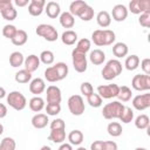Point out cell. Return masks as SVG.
<instances>
[{
  "label": "cell",
  "mask_w": 150,
  "mask_h": 150,
  "mask_svg": "<svg viewBox=\"0 0 150 150\" xmlns=\"http://www.w3.org/2000/svg\"><path fill=\"white\" fill-rule=\"evenodd\" d=\"M116 35L111 29H96L91 33V41L98 47L110 46L115 42Z\"/></svg>",
  "instance_id": "cell-1"
},
{
  "label": "cell",
  "mask_w": 150,
  "mask_h": 150,
  "mask_svg": "<svg viewBox=\"0 0 150 150\" xmlns=\"http://www.w3.org/2000/svg\"><path fill=\"white\" fill-rule=\"evenodd\" d=\"M122 69H123L122 63L117 59H111L105 63V66L103 67L101 74H102V77L104 80L110 81V80L117 77L122 73Z\"/></svg>",
  "instance_id": "cell-2"
},
{
  "label": "cell",
  "mask_w": 150,
  "mask_h": 150,
  "mask_svg": "<svg viewBox=\"0 0 150 150\" xmlns=\"http://www.w3.org/2000/svg\"><path fill=\"white\" fill-rule=\"evenodd\" d=\"M6 100H7L8 105L12 107L14 110H18V111L23 110L27 105V100H26L25 95L18 90H13L9 94H7Z\"/></svg>",
  "instance_id": "cell-3"
},
{
  "label": "cell",
  "mask_w": 150,
  "mask_h": 150,
  "mask_svg": "<svg viewBox=\"0 0 150 150\" xmlns=\"http://www.w3.org/2000/svg\"><path fill=\"white\" fill-rule=\"evenodd\" d=\"M124 108V104L120 101H112L110 103H107L102 109V116L105 120H114L118 118L122 110Z\"/></svg>",
  "instance_id": "cell-4"
},
{
  "label": "cell",
  "mask_w": 150,
  "mask_h": 150,
  "mask_svg": "<svg viewBox=\"0 0 150 150\" xmlns=\"http://www.w3.org/2000/svg\"><path fill=\"white\" fill-rule=\"evenodd\" d=\"M35 33L36 35L43 38L45 40L49 41V42H54L57 40L59 38V34H57V30L54 26L52 25H48V23H41L36 27L35 29Z\"/></svg>",
  "instance_id": "cell-5"
},
{
  "label": "cell",
  "mask_w": 150,
  "mask_h": 150,
  "mask_svg": "<svg viewBox=\"0 0 150 150\" xmlns=\"http://www.w3.org/2000/svg\"><path fill=\"white\" fill-rule=\"evenodd\" d=\"M68 109L69 111L74 115V116H81L84 110H86V105H84V101L82 98L81 95H71L68 98Z\"/></svg>",
  "instance_id": "cell-6"
},
{
  "label": "cell",
  "mask_w": 150,
  "mask_h": 150,
  "mask_svg": "<svg viewBox=\"0 0 150 150\" xmlns=\"http://www.w3.org/2000/svg\"><path fill=\"white\" fill-rule=\"evenodd\" d=\"M71 61H73V67L77 73H84L87 70L88 61H87V55L84 53H81V52H77L76 49H73Z\"/></svg>",
  "instance_id": "cell-7"
},
{
  "label": "cell",
  "mask_w": 150,
  "mask_h": 150,
  "mask_svg": "<svg viewBox=\"0 0 150 150\" xmlns=\"http://www.w3.org/2000/svg\"><path fill=\"white\" fill-rule=\"evenodd\" d=\"M131 86L137 91H148L150 90V75L137 74L132 77Z\"/></svg>",
  "instance_id": "cell-8"
},
{
  "label": "cell",
  "mask_w": 150,
  "mask_h": 150,
  "mask_svg": "<svg viewBox=\"0 0 150 150\" xmlns=\"http://www.w3.org/2000/svg\"><path fill=\"white\" fill-rule=\"evenodd\" d=\"M118 89L120 86L116 83H111V84H101L97 87V94L101 96V98H105V100H110L117 96L118 94Z\"/></svg>",
  "instance_id": "cell-9"
},
{
  "label": "cell",
  "mask_w": 150,
  "mask_h": 150,
  "mask_svg": "<svg viewBox=\"0 0 150 150\" xmlns=\"http://www.w3.org/2000/svg\"><path fill=\"white\" fill-rule=\"evenodd\" d=\"M132 14H142L150 11V0H131L129 2V9Z\"/></svg>",
  "instance_id": "cell-10"
},
{
  "label": "cell",
  "mask_w": 150,
  "mask_h": 150,
  "mask_svg": "<svg viewBox=\"0 0 150 150\" xmlns=\"http://www.w3.org/2000/svg\"><path fill=\"white\" fill-rule=\"evenodd\" d=\"M132 107L136 110H138V111H142V110L148 109L150 107V94L149 93H145V94L136 95L132 98Z\"/></svg>",
  "instance_id": "cell-11"
},
{
  "label": "cell",
  "mask_w": 150,
  "mask_h": 150,
  "mask_svg": "<svg viewBox=\"0 0 150 150\" xmlns=\"http://www.w3.org/2000/svg\"><path fill=\"white\" fill-rule=\"evenodd\" d=\"M46 98H47V103H61L62 100V94H61V89L57 86H49L46 89Z\"/></svg>",
  "instance_id": "cell-12"
},
{
  "label": "cell",
  "mask_w": 150,
  "mask_h": 150,
  "mask_svg": "<svg viewBox=\"0 0 150 150\" xmlns=\"http://www.w3.org/2000/svg\"><path fill=\"white\" fill-rule=\"evenodd\" d=\"M46 1L45 0H30L28 5V13L32 16H39L45 11Z\"/></svg>",
  "instance_id": "cell-13"
},
{
  "label": "cell",
  "mask_w": 150,
  "mask_h": 150,
  "mask_svg": "<svg viewBox=\"0 0 150 150\" xmlns=\"http://www.w3.org/2000/svg\"><path fill=\"white\" fill-rule=\"evenodd\" d=\"M112 19L117 22H121V21H124L128 16V8L122 5V4H117L112 7V11H111V15Z\"/></svg>",
  "instance_id": "cell-14"
},
{
  "label": "cell",
  "mask_w": 150,
  "mask_h": 150,
  "mask_svg": "<svg viewBox=\"0 0 150 150\" xmlns=\"http://www.w3.org/2000/svg\"><path fill=\"white\" fill-rule=\"evenodd\" d=\"M45 90H46V83H45L43 79L36 77V79H33L30 81V83H29V91L32 94H34L35 96H39Z\"/></svg>",
  "instance_id": "cell-15"
},
{
  "label": "cell",
  "mask_w": 150,
  "mask_h": 150,
  "mask_svg": "<svg viewBox=\"0 0 150 150\" xmlns=\"http://www.w3.org/2000/svg\"><path fill=\"white\" fill-rule=\"evenodd\" d=\"M23 66H25V69L28 70L29 73L35 71V70L40 67V59H39V56L35 55V54L28 55L27 57H25Z\"/></svg>",
  "instance_id": "cell-16"
},
{
  "label": "cell",
  "mask_w": 150,
  "mask_h": 150,
  "mask_svg": "<svg viewBox=\"0 0 150 150\" xmlns=\"http://www.w3.org/2000/svg\"><path fill=\"white\" fill-rule=\"evenodd\" d=\"M49 120H48V115L47 114H42V112H38L32 117V125L35 129H43L47 127Z\"/></svg>",
  "instance_id": "cell-17"
},
{
  "label": "cell",
  "mask_w": 150,
  "mask_h": 150,
  "mask_svg": "<svg viewBox=\"0 0 150 150\" xmlns=\"http://www.w3.org/2000/svg\"><path fill=\"white\" fill-rule=\"evenodd\" d=\"M45 11H46V14L50 18V19H56L57 16H60L61 14V7L57 2L55 1H49L46 4L45 6Z\"/></svg>",
  "instance_id": "cell-18"
},
{
  "label": "cell",
  "mask_w": 150,
  "mask_h": 150,
  "mask_svg": "<svg viewBox=\"0 0 150 150\" xmlns=\"http://www.w3.org/2000/svg\"><path fill=\"white\" fill-rule=\"evenodd\" d=\"M48 139L52 141L53 143H57V144H62L66 141V129H55V130H50Z\"/></svg>",
  "instance_id": "cell-19"
},
{
  "label": "cell",
  "mask_w": 150,
  "mask_h": 150,
  "mask_svg": "<svg viewBox=\"0 0 150 150\" xmlns=\"http://www.w3.org/2000/svg\"><path fill=\"white\" fill-rule=\"evenodd\" d=\"M87 5H88V4H87L86 1H83V0H75V1L70 2V5H69V11H68V12H69L74 18H75V16H79Z\"/></svg>",
  "instance_id": "cell-20"
},
{
  "label": "cell",
  "mask_w": 150,
  "mask_h": 150,
  "mask_svg": "<svg viewBox=\"0 0 150 150\" xmlns=\"http://www.w3.org/2000/svg\"><path fill=\"white\" fill-rule=\"evenodd\" d=\"M89 60H90V62L93 64L100 66V64H102L105 61V54L101 49H94L89 54Z\"/></svg>",
  "instance_id": "cell-21"
},
{
  "label": "cell",
  "mask_w": 150,
  "mask_h": 150,
  "mask_svg": "<svg viewBox=\"0 0 150 150\" xmlns=\"http://www.w3.org/2000/svg\"><path fill=\"white\" fill-rule=\"evenodd\" d=\"M96 21H97V25L102 28H107L110 26L111 23V16L109 14V12L107 11H101L97 13L96 15Z\"/></svg>",
  "instance_id": "cell-22"
},
{
  "label": "cell",
  "mask_w": 150,
  "mask_h": 150,
  "mask_svg": "<svg viewBox=\"0 0 150 150\" xmlns=\"http://www.w3.org/2000/svg\"><path fill=\"white\" fill-rule=\"evenodd\" d=\"M61 41L66 46H73L77 41V34H76V32H74L71 29H67L66 32L62 33Z\"/></svg>",
  "instance_id": "cell-23"
},
{
  "label": "cell",
  "mask_w": 150,
  "mask_h": 150,
  "mask_svg": "<svg viewBox=\"0 0 150 150\" xmlns=\"http://www.w3.org/2000/svg\"><path fill=\"white\" fill-rule=\"evenodd\" d=\"M60 25L63 28H73L75 25V18L69 12H63L60 14Z\"/></svg>",
  "instance_id": "cell-24"
},
{
  "label": "cell",
  "mask_w": 150,
  "mask_h": 150,
  "mask_svg": "<svg viewBox=\"0 0 150 150\" xmlns=\"http://www.w3.org/2000/svg\"><path fill=\"white\" fill-rule=\"evenodd\" d=\"M128 53H129V48H128V46L124 42H116L112 46V54L117 59H121V57L127 56Z\"/></svg>",
  "instance_id": "cell-25"
},
{
  "label": "cell",
  "mask_w": 150,
  "mask_h": 150,
  "mask_svg": "<svg viewBox=\"0 0 150 150\" xmlns=\"http://www.w3.org/2000/svg\"><path fill=\"white\" fill-rule=\"evenodd\" d=\"M29 109L32 110V111H34V112H40L45 107H46V104H45V100L42 98V97H40V96H34V97H32L30 100H29Z\"/></svg>",
  "instance_id": "cell-26"
},
{
  "label": "cell",
  "mask_w": 150,
  "mask_h": 150,
  "mask_svg": "<svg viewBox=\"0 0 150 150\" xmlns=\"http://www.w3.org/2000/svg\"><path fill=\"white\" fill-rule=\"evenodd\" d=\"M27 40H28L27 32L23 30V29H18L16 33H15V35L13 36V39L11 41H12V43L14 46H23L27 42Z\"/></svg>",
  "instance_id": "cell-27"
},
{
  "label": "cell",
  "mask_w": 150,
  "mask_h": 150,
  "mask_svg": "<svg viewBox=\"0 0 150 150\" xmlns=\"http://www.w3.org/2000/svg\"><path fill=\"white\" fill-rule=\"evenodd\" d=\"M25 62V56L21 52H13L9 55V64L13 68H18L20 66H22Z\"/></svg>",
  "instance_id": "cell-28"
},
{
  "label": "cell",
  "mask_w": 150,
  "mask_h": 150,
  "mask_svg": "<svg viewBox=\"0 0 150 150\" xmlns=\"http://www.w3.org/2000/svg\"><path fill=\"white\" fill-rule=\"evenodd\" d=\"M15 81L18 83H21V84H25V83H28L32 81V73H29L28 70H26L25 68L23 69H20L19 71L15 73V76H14Z\"/></svg>",
  "instance_id": "cell-29"
},
{
  "label": "cell",
  "mask_w": 150,
  "mask_h": 150,
  "mask_svg": "<svg viewBox=\"0 0 150 150\" xmlns=\"http://www.w3.org/2000/svg\"><path fill=\"white\" fill-rule=\"evenodd\" d=\"M83 138L84 136L81 130H73L68 135V141H69V144L71 145H80L83 142Z\"/></svg>",
  "instance_id": "cell-30"
},
{
  "label": "cell",
  "mask_w": 150,
  "mask_h": 150,
  "mask_svg": "<svg viewBox=\"0 0 150 150\" xmlns=\"http://www.w3.org/2000/svg\"><path fill=\"white\" fill-rule=\"evenodd\" d=\"M116 97L120 100V102H128L132 97V91H131V89L129 87L122 86V87H120L118 94H117Z\"/></svg>",
  "instance_id": "cell-31"
},
{
  "label": "cell",
  "mask_w": 150,
  "mask_h": 150,
  "mask_svg": "<svg viewBox=\"0 0 150 150\" xmlns=\"http://www.w3.org/2000/svg\"><path fill=\"white\" fill-rule=\"evenodd\" d=\"M149 124H150V120H149V116L145 114H141L135 118V127L137 129H141V130L148 129Z\"/></svg>",
  "instance_id": "cell-32"
},
{
  "label": "cell",
  "mask_w": 150,
  "mask_h": 150,
  "mask_svg": "<svg viewBox=\"0 0 150 150\" xmlns=\"http://www.w3.org/2000/svg\"><path fill=\"white\" fill-rule=\"evenodd\" d=\"M107 131H108V134H109L110 136H112V137H118V136L122 135L123 129H122L121 123H118V122H110V123L108 124V127H107Z\"/></svg>",
  "instance_id": "cell-33"
},
{
  "label": "cell",
  "mask_w": 150,
  "mask_h": 150,
  "mask_svg": "<svg viewBox=\"0 0 150 150\" xmlns=\"http://www.w3.org/2000/svg\"><path fill=\"white\" fill-rule=\"evenodd\" d=\"M45 79L50 82V83H54V82H57L60 81V77H59V74L55 69L54 66H50V67H47L46 70H45Z\"/></svg>",
  "instance_id": "cell-34"
},
{
  "label": "cell",
  "mask_w": 150,
  "mask_h": 150,
  "mask_svg": "<svg viewBox=\"0 0 150 150\" xmlns=\"http://www.w3.org/2000/svg\"><path fill=\"white\" fill-rule=\"evenodd\" d=\"M124 66L128 70H135L139 66V57L135 54L127 56V59L124 61Z\"/></svg>",
  "instance_id": "cell-35"
},
{
  "label": "cell",
  "mask_w": 150,
  "mask_h": 150,
  "mask_svg": "<svg viewBox=\"0 0 150 150\" xmlns=\"http://www.w3.org/2000/svg\"><path fill=\"white\" fill-rule=\"evenodd\" d=\"M118 120L121 122H123V123H130L134 120V110L130 107L124 105V108H123V110H122Z\"/></svg>",
  "instance_id": "cell-36"
},
{
  "label": "cell",
  "mask_w": 150,
  "mask_h": 150,
  "mask_svg": "<svg viewBox=\"0 0 150 150\" xmlns=\"http://www.w3.org/2000/svg\"><path fill=\"white\" fill-rule=\"evenodd\" d=\"M90 47H91V42H90V40L83 38V39H81V40L77 41L76 47H75L74 49H76L77 52H81V53L87 54V52L90 50Z\"/></svg>",
  "instance_id": "cell-37"
},
{
  "label": "cell",
  "mask_w": 150,
  "mask_h": 150,
  "mask_svg": "<svg viewBox=\"0 0 150 150\" xmlns=\"http://www.w3.org/2000/svg\"><path fill=\"white\" fill-rule=\"evenodd\" d=\"M39 59H40V62H42L43 64H52L55 60V56H54V53L52 50H43L41 52V54L39 55Z\"/></svg>",
  "instance_id": "cell-38"
},
{
  "label": "cell",
  "mask_w": 150,
  "mask_h": 150,
  "mask_svg": "<svg viewBox=\"0 0 150 150\" xmlns=\"http://www.w3.org/2000/svg\"><path fill=\"white\" fill-rule=\"evenodd\" d=\"M16 149V143L15 139L12 137H5L0 142V150H15Z\"/></svg>",
  "instance_id": "cell-39"
},
{
  "label": "cell",
  "mask_w": 150,
  "mask_h": 150,
  "mask_svg": "<svg viewBox=\"0 0 150 150\" xmlns=\"http://www.w3.org/2000/svg\"><path fill=\"white\" fill-rule=\"evenodd\" d=\"M54 67H55V69H56V71H57V74H59L60 81L67 77L69 69H68V66H67L64 62H56V63L54 64Z\"/></svg>",
  "instance_id": "cell-40"
},
{
  "label": "cell",
  "mask_w": 150,
  "mask_h": 150,
  "mask_svg": "<svg viewBox=\"0 0 150 150\" xmlns=\"http://www.w3.org/2000/svg\"><path fill=\"white\" fill-rule=\"evenodd\" d=\"M0 13H1V16H2L5 20H7V21H13V20H15L16 16H18V11L14 8V6H12V7L7 8V9H5V11H2V12H0Z\"/></svg>",
  "instance_id": "cell-41"
},
{
  "label": "cell",
  "mask_w": 150,
  "mask_h": 150,
  "mask_svg": "<svg viewBox=\"0 0 150 150\" xmlns=\"http://www.w3.org/2000/svg\"><path fill=\"white\" fill-rule=\"evenodd\" d=\"M87 102L93 108H100L102 105V98L97 93H93L91 95H89L87 97Z\"/></svg>",
  "instance_id": "cell-42"
},
{
  "label": "cell",
  "mask_w": 150,
  "mask_h": 150,
  "mask_svg": "<svg viewBox=\"0 0 150 150\" xmlns=\"http://www.w3.org/2000/svg\"><path fill=\"white\" fill-rule=\"evenodd\" d=\"M79 18L82 21H90L94 18V9H93V7L89 6V5H87L84 7V9L81 12V14L79 15Z\"/></svg>",
  "instance_id": "cell-43"
},
{
  "label": "cell",
  "mask_w": 150,
  "mask_h": 150,
  "mask_svg": "<svg viewBox=\"0 0 150 150\" xmlns=\"http://www.w3.org/2000/svg\"><path fill=\"white\" fill-rule=\"evenodd\" d=\"M45 109H46V112H47L48 116H55V115L60 114L61 104H59V103H47Z\"/></svg>",
  "instance_id": "cell-44"
},
{
  "label": "cell",
  "mask_w": 150,
  "mask_h": 150,
  "mask_svg": "<svg viewBox=\"0 0 150 150\" xmlns=\"http://www.w3.org/2000/svg\"><path fill=\"white\" fill-rule=\"evenodd\" d=\"M16 30H18V28H16L14 25H5L4 28H2V35H4L5 38L12 40L13 36L15 35Z\"/></svg>",
  "instance_id": "cell-45"
},
{
  "label": "cell",
  "mask_w": 150,
  "mask_h": 150,
  "mask_svg": "<svg viewBox=\"0 0 150 150\" xmlns=\"http://www.w3.org/2000/svg\"><path fill=\"white\" fill-rule=\"evenodd\" d=\"M138 22H139V25H141L142 27H144V28H149V27H150V11L139 14Z\"/></svg>",
  "instance_id": "cell-46"
},
{
  "label": "cell",
  "mask_w": 150,
  "mask_h": 150,
  "mask_svg": "<svg viewBox=\"0 0 150 150\" xmlns=\"http://www.w3.org/2000/svg\"><path fill=\"white\" fill-rule=\"evenodd\" d=\"M80 90H81V94L84 95L86 97H88L89 95H91L94 93V88H93L90 82H82L81 87H80Z\"/></svg>",
  "instance_id": "cell-47"
},
{
  "label": "cell",
  "mask_w": 150,
  "mask_h": 150,
  "mask_svg": "<svg viewBox=\"0 0 150 150\" xmlns=\"http://www.w3.org/2000/svg\"><path fill=\"white\" fill-rule=\"evenodd\" d=\"M50 130H55V129H66V123L62 118H55L50 122Z\"/></svg>",
  "instance_id": "cell-48"
},
{
  "label": "cell",
  "mask_w": 150,
  "mask_h": 150,
  "mask_svg": "<svg viewBox=\"0 0 150 150\" xmlns=\"http://www.w3.org/2000/svg\"><path fill=\"white\" fill-rule=\"evenodd\" d=\"M141 68H142V70L145 75H150V59L149 57H145V59L142 60Z\"/></svg>",
  "instance_id": "cell-49"
},
{
  "label": "cell",
  "mask_w": 150,
  "mask_h": 150,
  "mask_svg": "<svg viewBox=\"0 0 150 150\" xmlns=\"http://www.w3.org/2000/svg\"><path fill=\"white\" fill-rule=\"evenodd\" d=\"M103 150H118V146L114 141H103Z\"/></svg>",
  "instance_id": "cell-50"
},
{
  "label": "cell",
  "mask_w": 150,
  "mask_h": 150,
  "mask_svg": "<svg viewBox=\"0 0 150 150\" xmlns=\"http://www.w3.org/2000/svg\"><path fill=\"white\" fill-rule=\"evenodd\" d=\"M13 6V2L11 0H0V12L9 8Z\"/></svg>",
  "instance_id": "cell-51"
},
{
  "label": "cell",
  "mask_w": 150,
  "mask_h": 150,
  "mask_svg": "<svg viewBox=\"0 0 150 150\" xmlns=\"http://www.w3.org/2000/svg\"><path fill=\"white\" fill-rule=\"evenodd\" d=\"M90 150H103V141H94L90 144Z\"/></svg>",
  "instance_id": "cell-52"
},
{
  "label": "cell",
  "mask_w": 150,
  "mask_h": 150,
  "mask_svg": "<svg viewBox=\"0 0 150 150\" xmlns=\"http://www.w3.org/2000/svg\"><path fill=\"white\" fill-rule=\"evenodd\" d=\"M7 116V107L4 103H0V118H4Z\"/></svg>",
  "instance_id": "cell-53"
},
{
  "label": "cell",
  "mask_w": 150,
  "mask_h": 150,
  "mask_svg": "<svg viewBox=\"0 0 150 150\" xmlns=\"http://www.w3.org/2000/svg\"><path fill=\"white\" fill-rule=\"evenodd\" d=\"M29 1H30V0H15L14 4H15L16 6H19V7H25V6L29 5Z\"/></svg>",
  "instance_id": "cell-54"
},
{
  "label": "cell",
  "mask_w": 150,
  "mask_h": 150,
  "mask_svg": "<svg viewBox=\"0 0 150 150\" xmlns=\"http://www.w3.org/2000/svg\"><path fill=\"white\" fill-rule=\"evenodd\" d=\"M59 150H73V146H71V144H69V143H62V144L60 145Z\"/></svg>",
  "instance_id": "cell-55"
},
{
  "label": "cell",
  "mask_w": 150,
  "mask_h": 150,
  "mask_svg": "<svg viewBox=\"0 0 150 150\" xmlns=\"http://www.w3.org/2000/svg\"><path fill=\"white\" fill-rule=\"evenodd\" d=\"M6 96H7L6 89H5L4 87H0V100H1V98H4V97H6Z\"/></svg>",
  "instance_id": "cell-56"
},
{
  "label": "cell",
  "mask_w": 150,
  "mask_h": 150,
  "mask_svg": "<svg viewBox=\"0 0 150 150\" xmlns=\"http://www.w3.org/2000/svg\"><path fill=\"white\" fill-rule=\"evenodd\" d=\"M40 150H52V148L50 146H48V145H43V146H41V149Z\"/></svg>",
  "instance_id": "cell-57"
},
{
  "label": "cell",
  "mask_w": 150,
  "mask_h": 150,
  "mask_svg": "<svg viewBox=\"0 0 150 150\" xmlns=\"http://www.w3.org/2000/svg\"><path fill=\"white\" fill-rule=\"evenodd\" d=\"M2 132H4V125L0 123V135H2Z\"/></svg>",
  "instance_id": "cell-58"
},
{
  "label": "cell",
  "mask_w": 150,
  "mask_h": 150,
  "mask_svg": "<svg viewBox=\"0 0 150 150\" xmlns=\"http://www.w3.org/2000/svg\"><path fill=\"white\" fill-rule=\"evenodd\" d=\"M135 150H148V149H145V148H136Z\"/></svg>",
  "instance_id": "cell-59"
},
{
  "label": "cell",
  "mask_w": 150,
  "mask_h": 150,
  "mask_svg": "<svg viewBox=\"0 0 150 150\" xmlns=\"http://www.w3.org/2000/svg\"><path fill=\"white\" fill-rule=\"evenodd\" d=\"M77 150H87V149H86V148H84V146H80V148H79V149H77Z\"/></svg>",
  "instance_id": "cell-60"
}]
</instances>
